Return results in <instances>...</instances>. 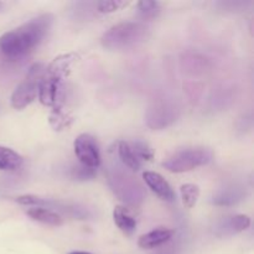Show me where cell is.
<instances>
[{
    "instance_id": "1",
    "label": "cell",
    "mask_w": 254,
    "mask_h": 254,
    "mask_svg": "<svg viewBox=\"0 0 254 254\" xmlns=\"http://www.w3.org/2000/svg\"><path fill=\"white\" fill-rule=\"evenodd\" d=\"M55 16L50 12L39 15L21 26L0 36V54L7 60H19L34 51L49 35Z\"/></svg>"
},
{
    "instance_id": "2",
    "label": "cell",
    "mask_w": 254,
    "mask_h": 254,
    "mask_svg": "<svg viewBox=\"0 0 254 254\" xmlns=\"http://www.w3.org/2000/svg\"><path fill=\"white\" fill-rule=\"evenodd\" d=\"M148 35L149 29L141 22H121L102 36V45L111 51H124L143 44Z\"/></svg>"
},
{
    "instance_id": "3",
    "label": "cell",
    "mask_w": 254,
    "mask_h": 254,
    "mask_svg": "<svg viewBox=\"0 0 254 254\" xmlns=\"http://www.w3.org/2000/svg\"><path fill=\"white\" fill-rule=\"evenodd\" d=\"M213 159V153L206 148L184 149L176 151L168 160L163 163V166L170 173H188L198 166L207 165Z\"/></svg>"
},
{
    "instance_id": "4",
    "label": "cell",
    "mask_w": 254,
    "mask_h": 254,
    "mask_svg": "<svg viewBox=\"0 0 254 254\" xmlns=\"http://www.w3.org/2000/svg\"><path fill=\"white\" fill-rule=\"evenodd\" d=\"M45 67L42 64H35L29 68L24 81L15 88L11 94V107L17 111L26 108L36 99L39 93V83L44 74Z\"/></svg>"
},
{
    "instance_id": "5",
    "label": "cell",
    "mask_w": 254,
    "mask_h": 254,
    "mask_svg": "<svg viewBox=\"0 0 254 254\" xmlns=\"http://www.w3.org/2000/svg\"><path fill=\"white\" fill-rule=\"evenodd\" d=\"M74 154L81 165L96 170L101 165V153L98 144L91 134H81L73 143Z\"/></svg>"
},
{
    "instance_id": "6",
    "label": "cell",
    "mask_w": 254,
    "mask_h": 254,
    "mask_svg": "<svg viewBox=\"0 0 254 254\" xmlns=\"http://www.w3.org/2000/svg\"><path fill=\"white\" fill-rule=\"evenodd\" d=\"M175 108L165 102H158L148 111V124L154 129H161L176 121Z\"/></svg>"
},
{
    "instance_id": "7",
    "label": "cell",
    "mask_w": 254,
    "mask_h": 254,
    "mask_svg": "<svg viewBox=\"0 0 254 254\" xmlns=\"http://www.w3.org/2000/svg\"><path fill=\"white\" fill-rule=\"evenodd\" d=\"M143 179L145 181L146 186L158 196L161 200L166 201V202H174L176 198L175 192H174L173 188L170 184L158 173L154 171H145L143 174Z\"/></svg>"
},
{
    "instance_id": "8",
    "label": "cell",
    "mask_w": 254,
    "mask_h": 254,
    "mask_svg": "<svg viewBox=\"0 0 254 254\" xmlns=\"http://www.w3.org/2000/svg\"><path fill=\"white\" fill-rule=\"evenodd\" d=\"M78 60V56L73 52L71 54H64L57 56L56 59L52 60L51 64L45 68V73L49 76L55 77V78L64 81L71 72V67L74 62Z\"/></svg>"
},
{
    "instance_id": "9",
    "label": "cell",
    "mask_w": 254,
    "mask_h": 254,
    "mask_svg": "<svg viewBox=\"0 0 254 254\" xmlns=\"http://www.w3.org/2000/svg\"><path fill=\"white\" fill-rule=\"evenodd\" d=\"M174 235H175V231L170 230V228H155V230L141 236L138 241V246L141 250H154V248H158L169 242Z\"/></svg>"
},
{
    "instance_id": "10",
    "label": "cell",
    "mask_w": 254,
    "mask_h": 254,
    "mask_svg": "<svg viewBox=\"0 0 254 254\" xmlns=\"http://www.w3.org/2000/svg\"><path fill=\"white\" fill-rule=\"evenodd\" d=\"M26 215L32 221H36L42 225L51 226V227H60L64 225V218L56 211H52L50 208L31 207L26 211Z\"/></svg>"
},
{
    "instance_id": "11",
    "label": "cell",
    "mask_w": 254,
    "mask_h": 254,
    "mask_svg": "<svg viewBox=\"0 0 254 254\" xmlns=\"http://www.w3.org/2000/svg\"><path fill=\"white\" fill-rule=\"evenodd\" d=\"M113 220L117 227L126 236H133L136 230V220L131 216L128 208L123 206H116L113 211Z\"/></svg>"
},
{
    "instance_id": "12",
    "label": "cell",
    "mask_w": 254,
    "mask_h": 254,
    "mask_svg": "<svg viewBox=\"0 0 254 254\" xmlns=\"http://www.w3.org/2000/svg\"><path fill=\"white\" fill-rule=\"evenodd\" d=\"M251 226V218L246 215H236L232 217L227 218L223 222H221V225L218 226V230L221 231V233H218L220 236H232L237 235V233L243 232L247 228H250Z\"/></svg>"
},
{
    "instance_id": "13",
    "label": "cell",
    "mask_w": 254,
    "mask_h": 254,
    "mask_svg": "<svg viewBox=\"0 0 254 254\" xmlns=\"http://www.w3.org/2000/svg\"><path fill=\"white\" fill-rule=\"evenodd\" d=\"M22 156L12 149L0 145V170L15 171L21 168Z\"/></svg>"
},
{
    "instance_id": "14",
    "label": "cell",
    "mask_w": 254,
    "mask_h": 254,
    "mask_svg": "<svg viewBox=\"0 0 254 254\" xmlns=\"http://www.w3.org/2000/svg\"><path fill=\"white\" fill-rule=\"evenodd\" d=\"M50 124L55 130H62V129L68 128L69 124L72 123V117L69 116L68 112L64 107V103H59L52 107L51 114L49 117Z\"/></svg>"
},
{
    "instance_id": "15",
    "label": "cell",
    "mask_w": 254,
    "mask_h": 254,
    "mask_svg": "<svg viewBox=\"0 0 254 254\" xmlns=\"http://www.w3.org/2000/svg\"><path fill=\"white\" fill-rule=\"evenodd\" d=\"M118 155L119 159L122 160V163L127 166L128 169H130L131 171H138L141 166V161L136 158L135 153L131 149L130 143L126 140L119 141L118 144Z\"/></svg>"
},
{
    "instance_id": "16",
    "label": "cell",
    "mask_w": 254,
    "mask_h": 254,
    "mask_svg": "<svg viewBox=\"0 0 254 254\" xmlns=\"http://www.w3.org/2000/svg\"><path fill=\"white\" fill-rule=\"evenodd\" d=\"M160 4L153 0H143L138 2V16L143 21H150L158 17L160 14Z\"/></svg>"
},
{
    "instance_id": "17",
    "label": "cell",
    "mask_w": 254,
    "mask_h": 254,
    "mask_svg": "<svg viewBox=\"0 0 254 254\" xmlns=\"http://www.w3.org/2000/svg\"><path fill=\"white\" fill-rule=\"evenodd\" d=\"M181 200H183V205L185 208H192L196 205L200 196V189L197 185L193 184H185L180 188Z\"/></svg>"
},
{
    "instance_id": "18",
    "label": "cell",
    "mask_w": 254,
    "mask_h": 254,
    "mask_svg": "<svg viewBox=\"0 0 254 254\" xmlns=\"http://www.w3.org/2000/svg\"><path fill=\"white\" fill-rule=\"evenodd\" d=\"M130 143L131 149L135 153L136 158L139 160H145V161H150L151 159L154 158V150L150 148L149 144H146L145 141L143 140H135V141H129Z\"/></svg>"
},
{
    "instance_id": "19",
    "label": "cell",
    "mask_w": 254,
    "mask_h": 254,
    "mask_svg": "<svg viewBox=\"0 0 254 254\" xmlns=\"http://www.w3.org/2000/svg\"><path fill=\"white\" fill-rule=\"evenodd\" d=\"M127 5H128V2L121 1V0H103V1L97 2V9L102 14H109V12L117 11V10L122 9Z\"/></svg>"
},
{
    "instance_id": "20",
    "label": "cell",
    "mask_w": 254,
    "mask_h": 254,
    "mask_svg": "<svg viewBox=\"0 0 254 254\" xmlns=\"http://www.w3.org/2000/svg\"><path fill=\"white\" fill-rule=\"evenodd\" d=\"M94 176L93 169L86 168V166H76L72 169V178L77 179V180H88Z\"/></svg>"
},
{
    "instance_id": "21",
    "label": "cell",
    "mask_w": 254,
    "mask_h": 254,
    "mask_svg": "<svg viewBox=\"0 0 254 254\" xmlns=\"http://www.w3.org/2000/svg\"><path fill=\"white\" fill-rule=\"evenodd\" d=\"M68 254H92V253H88V252H78V251H77V252H71V253H68Z\"/></svg>"
},
{
    "instance_id": "22",
    "label": "cell",
    "mask_w": 254,
    "mask_h": 254,
    "mask_svg": "<svg viewBox=\"0 0 254 254\" xmlns=\"http://www.w3.org/2000/svg\"><path fill=\"white\" fill-rule=\"evenodd\" d=\"M2 6V4H1V2H0V7H1Z\"/></svg>"
}]
</instances>
